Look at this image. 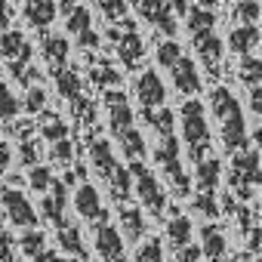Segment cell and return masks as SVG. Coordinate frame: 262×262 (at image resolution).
Returning a JSON list of instances; mask_svg holds the SVG:
<instances>
[{"instance_id": "obj_45", "label": "cell", "mask_w": 262, "mask_h": 262, "mask_svg": "<svg viewBox=\"0 0 262 262\" xmlns=\"http://www.w3.org/2000/svg\"><path fill=\"white\" fill-rule=\"evenodd\" d=\"M10 164H13V145L10 142H0V176H7Z\"/></svg>"}, {"instance_id": "obj_26", "label": "cell", "mask_w": 262, "mask_h": 262, "mask_svg": "<svg viewBox=\"0 0 262 262\" xmlns=\"http://www.w3.org/2000/svg\"><path fill=\"white\" fill-rule=\"evenodd\" d=\"M105 182H108L114 201H129V191H133V185H136V182H133V170H126L123 164H117L114 173H111Z\"/></svg>"}, {"instance_id": "obj_31", "label": "cell", "mask_w": 262, "mask_h": 262, "mask_svg": "<svg viewBox=\"0 0 262 262\" xmlns=\"http://www.w3.org/2000/svg\"><path fill=\"white\" fill-rule=\"evenodd\" d=\"M59 247L68 253V256H77V259H86V250H83V241H80V231L68 222L59 228Z\"/></svg>"}, {"instance_id": "obj_16", "label": "cell", "mask_w": 262, "mask_h": 262, "mask_svg": "<svg viewBox=\"0 0 262 262\" xmlns=\"http://www.w3.org/2000/svg\"><path fill=\"white\" fill-rule=\"evenodd\" d=\"M68 34L80 43V47H99V34L93 31V16L86 7H71L68 10Z\"/></svg>"}, {"instance_id": "obj_29", "label": "cell", "mask_w": 262, "mask_h": 262, "mask_svg": "<svg viewBox=\"0 0 262 262\" xmlns=\"http://www.w3.org/2000/svg\"><path fill=\"white\" fill-rule=\"evenodd\" d=\"M142 117H145V123L148 126H155L158 129V136H170L173 133V111L167 108V105H161V108H142Z\"/></svg>"}, {"instance_id": "obj_17", "label": "cell", "mask_w": 262, "mask_h": 262, "mask_svg": "<svg viewBox=\"0 0 262 262\" xmlns=\"http://www.w3.org/2000/svg\"><path fill=\"white\" fill-rule=\"evenodd\" d=\"M170 77H173V86L182 93V96H198L201 93V74H198V65L182 56L173 68H170Z\"/></svg>"}, {"instance_id": "obj_27", "label": "cell", "mask_w": 262, "mask_h": 262, "mask_svg": "<svg viewBox=\"0 0 262 262\" xmlns=\"http://www.w3.org/2000/svg\"><path fill=\"white\" fill-rule=\"evenodd\" d=\"M167 244L173 250H182L191 244V219L188 216H173L167 222Z\"/></svg>"}, {"instance_id": "obj_20", "label": "cell", "mask_w": 262, "mask_h": 262, "mask_svg": "<svg viewBox=\"0 0 262 262\" xmlns=\"http://www.w3.org/2000/svg\"><path fill=\"white\" fill-rule=\"evenodd\" d=\"M219 176H222V164L216 155H207L204 161L194 164V188L198 191H216Z\"/></svg>"}, {"instance_id": "obj_9", "label": "cell", "mask_w": 262, "mask_h": 262, "mask_svg": "<svg viewBox=\"0 0 262 262\" xmlns=\"http://www.w3.org/2000/svg\"><path fill=\"white\" fill-rule=\"evenodd\" d=\"M96 253L102 256V262H126V250H123V234L117 231V225L96 222V234H93Z\"/></svg>"}, {"instance_id": "obj_24", "label": "cell", "mask_w": 262, "mask_h": 262, "mask_svg": "<svg viewBox=\"0 0 262 262\" xmlns=\"http://www.w3.org/2000/svg\"><path fill=\"white\" fill-rule=\"evenodd\" d=\"M120 228H123V237L126 241H142V234H145V216H142V210L139 207H120Z\"/></svg>"}, {"instance_id": "obj_1", "label": "cell", "mask_w": 262, "mask_h": 262, "mask_svg": "<svg viewBox=\"0 0 262 262\" xmlns=\"http://www.w3.org/2000/svg\"><path fill=\"white\" fill-rule=\"evenodd\" d=\"M210 108L219 120V139H222V148L228 155L241 151L250 145V133H247V120H244V111H241V102L234 99V93L228 86H213L210 90Z\"/></svg>"}, {"instance_id": "obj_5", "label": "cell", "mask_w": 262, "mask_h": 262, "mask_svg": "<svg viewBox=\"0 0 262 262\" xmlns=\"http://www.w3.org/2000/svg\"><path fill=\"white\" fill-rule=\"evenodd\" d=\"M129 170H133V182H136V198L142 201L145 210H151L155 216L164 213V204H167V194H164V185L161 179L142 164V161H129Z\"/></svg>"}, {"instance_id": "obj_12", "label": "cell", "mask_w": 262, "mask_h": 262, "mask_svg": "<svg viewBox=\"0 0 262 262\" xmlns=\"http://www.w3.org/2000/svg\"><path fill=\"white\" fill-rule=\"evenodd\" d=\"M74 210L86 222H105L108 219V210H105V204H102V198H99L93 182H80L74 188Z\"/></svg>"}, {"instance_id": "obj_23", "label": "cell", "mask_w": 262, "mask_h": 262, "mask_svg": "<svg viewBox=\"0 0 262 262\" xmlns=\"http://www.w3.org/2000/svg\"><path fill=\"white\" fill-rule=\"evenodd\" d=\"M201 250H204V256L210 262H219L225 256V250H228V241L216 225H204L201 228Z\"/></svg>"}, {"instance_id": "obj_2", "label": "cell", "mask_w": 262, "mask_h": 262, "mask_svg": "<svg viewBox=\"0 0 262 262\" xmlns=\"http://www.w3.org/2000/svg\"><path fill=\"white\" fill-rule=\"evenodd\" d=\"M179 126H182V142L191 155V161H204L210 155V123H207V111H204V102H198L194 96H188V102L179 108Z\"/></svg>"}, {"instance_id": "obj_44", "label": "cell", "mask_w": 262, "mask_h": 262, "mask_svg": "<svg viewBox=\"0 0 262 262\" xmlns=\"http://www.w3.org/2000/svg\"><path fill=\"white\" fill-rule=\"evenodd\" d=\"M93 80L102 83V86H114V83L120 80V74H117V68H111L108 62H99L96 71H93Z\"/></svg>"}, {"instance_id": "obj_6", "label": "cell", "mask_w": 262, "mask_h": 262, "mask_svg": "<svg viewBox=\"0 0 262 262\" xmlns=\"http://www.w3.org/2000/svg\"><path fill=\"white\" fill-rule=\"evenodd\" d=\"M111 40L117 47V56H120L123 68H139V62L145 56V40L139 37L133 19H120L117 28H111Z\"/></svg>"}, {"instance_id": "obj_39", "label": "cell", "mask_w": 262, "mask_h": 262, "mask_svg": "<svg viewBox=\"0 0 262 262\" xmlns=\"http://www.w3.org/2000/svg\"><path fill=\"white\" fill-rule=\"evenodd\" d=\"M19 108H22V102L10 93V86L4 80H0V120H13L19 114Z\"/></svg>"}, {"instance_id": "obj_11", "label": "cell", "mask_w": 262, "mask_h": 262, "mask_svg": "<svg viewBox=\"0 0 262 262\" xmlns=\"http://www.w3.org/2000/svg\"><path fill=\"white\" fill-rule=\"evenodd\" d=\"M191 40H194V50H198L201 62L207 65V71H210V74H219V68H222V53H225V43L219 40L216 28H210V31H194V34H191Z\"/></svg>"}, {"instance_id": "obj_50", "label": "cell", "mask_w": 262, "mask_h": 262, "mask_svg": "<svg viewBox=\"0 0 262 262\" xmlns=\"http://www.w3.org/2000/svg\"><path fill=\"white\" fill-rule=\"evenodd\" d=\"M194 4H198V0H176V4H173V10H176L179 16H185V13H188Z\"/></svg>"}, {"instance_id": "obj_7", "label": "cell", "mask_w": 262, "mask_h": 262, "mask_svg": "<svg viewBox=\"0 0 262 262\" xmlns=\"http://www.w3.org/2000/svg\"><path fill=\"white\" fill-rule=\"evenodd\" d=\"M0 56H4L7 62H10V71H13V77H25V71H28V62H31V43L25 40V34L22 31H4L0 34Z\"/></svg>"}, {"instance_id": "obj_15", "label": "cell", "mask_w": 262, "mask_h": 262, "mask_svg": "<svg viewBox=\"0 0 262 262\" xmlns=\"http://www.w3.org/2000/svg\"><path fill=\"white\" fill-rule=\"evenodd\" d=\"M65 207H68V182H65V179H56L53 188L43 194V204H40L43 219H50L56 228L68 225V219H65Z\"/></svg>"}, {"instance_id": "obj_25", "label": "cell", "mask_w": 262, "mask_h": 262, "mask_svg": "<svg viewBox=\"0 0 262 262\" xmlns=\"http://www.w3.org/2000/svg\"><path fill=\"white\" fill-rule=\"evenodd\" d=\"M117 145H120V151H123L126 161H142L145 158V139H142V133H139L136 126L117 133Z\"/></svg>"}, {"instance_id": "obj_40", "label": "cell", "mask_w": 262, "mask_h": 262, "mask_svg": "<svg viewBox=\"0 0 262 262\" xmlns=\"http://www.w3.org/2000/svg\"><path fill=\"white\" fill-rule=\"evenodd\" d=\"M22 108L28 111V114H40L43 108H47V93H43V86H28V93H25V102H22Z\"/></svg>"}, {"instance_id": "obj_32", "label": "cell", "mask_w": 262, "mask_h": 262, "mask_svg": "<svg viewBox=\"0 0 262 262\" xmlns=\"http://www.w3.org/2000/svg\"><path fill=\"white\" fill-rule=\"evenodd\" d=\"M19 247H22L25 256L37 259V256L47 250V237H43V231H37V228H25V231L19 234Z\"/></svg>"}, {"instance_id": "obj_36", "label": "cell", "mask_w": 262, "mask_h": 262, "mask_svg": "<svg viewBox=\"0 0 262 262\" xmlns=\"http://www.w3.org/2000/svg\"><path fill=\"white\" fill-rule=\"evenodd\" d=\"M133 262H164V244H161V237H148L145 244L139 241V250H136Z\"/></svg>"}, {"instance_id": "obj_13", "label": "cell", "mask_w": 262, "mask_h": 262, "mask_svg": "<svg viewBox=\"0 0 262 262\" xmlns=\"http://www.w3.org/2000/svg\"><path fill=\"white\" fill-rule=\"evenodd\" d=\"M136 99L142 108H161L167 105V86L158 71H142L136 77Z\"/></svg>"}, {"instance_id": "obj_14", "label": "cell", "mask_w": 262, "mask_h": 262, "mask_svg": "<svg viewBox=\"0 0 262 262\" xmlns=\"http://www.w3.org/2000/svg\"><path fill=\"white\" fill-rule=\"evenodd\" d=\"M105 105H108V126H111L114 136L133 126L136 114H133V108H129V102H126V96L120 90H108L105 93Z\"/></svg>"}, {"instance_id": "obj_8", "label": "cell", "mask_w": 262, "mask_h": 262, "mask_svg": "<svg viewBox=\"0 0 262 262\" xmlns=\"http://www.w3.org/2000/svg\"><path fill=\"white\" fill-rule=\"evenodd\" d=\"M0 204H4L7 219L16 228H37V210L31 207V201L19 188H4L0 191Z\"/></svg>"}, {"instance_id": "obj_38", "label": "cell", "mask_w": 262, "mask_h": 262, "mask_svg": "<svg viewBox=\"0 0 262 262\" xmlns=\"http://www.w3.org/2000/svg\"><path fill=\"white\" fill-rule=\"evenodd\" d=\"M179 59H182V47H179L173 37H170V40H161V47H158V65L170 71Z\"/></svg>"}, {"instance_id": "obj_21", "label": "cell", "mask_w": 262, "mask_h": 262, "mask_svg": "<svg viewBox=\"0 0 262 262\" xmlns=\"http://www.w3.org/2000/svg\"><path fill=\"white\" fill-rule=\"evenodd\" d=\"M259 40H262V34H259L256 25H237V28L228 34V50L237 53V56H250V53L259 47Z\"/></svg>"}, {"instance_id": "obj_18", "label": "cell", "mask_w": 262, "mask_h": 262, "mask_svg": "<svg viewBox=\"0 0 262 262\" xmlns=\"http://www.w3.org/2000/svg\"><path fill=\"white\" fill-rule=\"evenodd\" d=\"M90 164H93V170H96L99 179H108V176L114 173L117 155H114V148H111L108 139H93V142H90Z\"/></svg>"}, {"instance_id": "obj_19", "label": "cell", "mask_w": 262, "mask_h": 262, "mask_svg": "<svg viewBox=\"0 0 262 262\" xmlns=\"http://www.w3.org/2000/svg\"><path fill=\"white\" fill-rule=\"evenodd\" d=\"M22 13H25L28 25H34L37 31H43V28H50V25H53V19H56L59 7H56V0H25Z\"/></svg>"}, {"instance_id": "obj_53", "label": "cell", "mask_w": 262, "mask_h": 262, "mask_svg": "<svg viewBox=\"0 0 262 262\" xmlns=\"http://www.w3.org/2000/svg\"><path fill=\"white\" fill-rule=\"evenodd\" d=\"M231 262H234V259H231Z\"/></svg>"}, {"instance_id": "obj_4", "label": "cell", "mask_w": 262, "mask_h": 262, "mask_svg": "<svg viewBox=\"0 0 262 262\" xmlns=\"http://www.w3.org/2000/svg\"><path fill=\"white\" fill-rule=\"evenodd\" d=\"M228 185L234 191H241V198H250L253 185H262V167H259V151L256 148H241L231 155V167H228Z\"/></svg>"}, {"instance_id": "obj_49", "label": "cell", "mask_w": 262, "mask_h": 262, "mask_svg": "<svg viewBox=\"0 0 262 262\" xmlns=\"http://www.w3.org/2000/svg\"><path fill=\"white\" fill-rule=\"evenodd\" d=\"M10 0H0V31H7L10 28Z\"/></svg>"}, {"instance_id": "obj_41", "label": "cell", "mask_w": 262, "mask_h": 262, "mask_svg": "<svg viewBox=\"0 0 262 262\" xmlns=\"http://www.w3.org/2000/svg\"><path fill=\"white\" fill-rule=\"evenodd\" d=\"M19 164L22 167L40 164V145H37V139H22V145H19Z\"/></svg>"}, {"instance_id": "obj_22", "label": "cell", "mask_w": 262, "mask_h": 262, "mask_svg": "<svg viewBox=\"0 0 262 262\" xmlns=\"http://www.w3.org/2000/svg\"><path fill=\"white\" fill-rule=\"evenodd\" d=\"M40 50H43V59H47L50 71H59V68H65L71 47H68V37L65 34H50V37H43Z\"/></svg>"}, {"instance_id": "obj_34", "label": "cell", "mask_w": 262, "mask_h": 262, "mask_svg": "<svg viewBox=\"0 0 262 262\" xmlns=\"http://www.w3.org/2000/svg\"><path fill=\"white\" fill-rule=\"evenodd\" d=\"M53 182H56V176H53V170H50V167L34 164V167L28 170V185H31L37 194H47V191L53 188Z\"/></svg>"}, {"instance_id": "obj_28", "label": "cell", "mask_w": 262, "mask_h": 262, "mask_svg": "<svg viewBox=\"0 0 262 262\" xmlns=\"http://www.w3.org/2000/svg\"><path fill=\"white\" fill-rule=\"evenodd\" d=\"M40 139H47V142H59V139H68V123L59 117V114H53V111H43V117H40Z\"/></svg>"}, {"instance_id": "obj_35", "label": "cell", "mask_w": 262, "mask_h": 262, "mask_svg": "<svg viewBox=\"0 0 262 262\" xmlns=\"http://www.w3.org/2000/svg\"><path fill=\"white\" fill-rule=\"evenodd\" d=\"M191 210L201 213L204 219H216V216H219L216 191H194V198H191Z\"/></svg>"}, {"instance_id": "obj_10", "label": "cell", "mask_w": 262, "mask_h": 262, "mask_svg": "<svg viewBox=\"0 0 262 262\" xmlns=\"http://www.w3.org/2000/svg\"><path fill=\"white\" fill-rule=\"evenodd\" d=\"M133 7L158 31H164L167 37H176V16H173L176 10H173V4H167V0H133Z\"/></svg>"}, {"instance_id": "obj_33", "label": "cell", "mask_w": 262, "mask_h": 262, "mask_svg": "<svg viewBox=\"0 0 262 262\" xmlns=\"http://www.w3.org/2000/svg\"><path fill=\"white\" fill-rule=\"evenodd\" d=\"M237 77H241V83H247V86L262 83V59H256V56H241Z\"/></svg>"}, {"instance_id": "obj_48", "label": "cell", "mask_w": 262, "mask_h": 262, "mask_svg": "<svg viewBox=\"0 0 262 262\" xmlns=\"http://www.w3.org/2000/svg\"><path fill=\"white\" fill-rule=\"evenodd\" d=\"M201 253H204V250H198V247H191V244H188V247H182V250H179V262H198V256H201Z\"/></svg>"}, {"instance_id": "obj_46", "label": "cell", "mask_w": 262, "mask_h": 262, "mask_svg": "<svg viewBox=\"0 0 262 262\" xmlns=\"http://www.w3.org/2000/svg\"><path fill=\"white\" fill-rule=\"evenodd\" d=\"M250 111L262 117V83H256V86H250Z\"/></svg>"}, {"instance_id": "obj_42", "label": "cell", "mask_w": 262, "mask_h": 262, "mask_svg": "<svg viewBox=\"0 0 262 262\" xmlns=\"http://www.w3.org/2000/svg\"><path fill=\"white\" fill-rule=\"evenodd\" d=\"M71 158H74V148H71V142H68V139L50 142V161H53V164L68 167V164H71Z\"/></svg>"}, {"instance_id": "obj_30", "label": "cell", "mask_w": 262, "mask_h": 262, "mask_svg": "<svg viewBox=\"0 0 262 262\" xmlns=\"http://www.w3.org/2000/svg\"><path fill=\"white\" fill-rule=\"evenodd\" d=\"M53 77H56V90H59V96H62V99L74 102L77 96H83V93H80V90H83V83H80V77H77L74 71L59 68V71H53Z\"/></svg>"}, {"instance_id": "obj_52", "label": "cell", "mask_w": 262, "mask_h": 262, "mask_svg": "<svg viewBox=\"0 0 262 262\" xmlns=\"http://www.w3.org/2000/svg\"><path fill=\"white\" fill-rule=\"evenodd\" d=\"M253 139H256V145L262 148V126H259V129H256V133H253Z\"/></svg>"}, {"instance_id": "obj_37", "label": "cell", "mask_w": 262, "mask_h": 262, "mask_svg": "<svg viewBox=\"0 0 262 262\" xmlns=\"http://www.w3.org/2000/svg\"><path fill=\"white\" fill-rule=\"evenodd\" d=\"M234 19L241 25H256L262 19V4L259 0H241V4L234 7Z\"/></svg>"}, {"instance_id": "obj_51", "label": "cell", "mask_w": 262, "mask_h": 262, "mask_svg": "<svg viewBox=\"0 0 262 262\" xmlns=\"http://www.w3.org/2000/svg\"><path fill=\"white\" fill-rule=\"evenodd\" d=\"M34 262H59V256H56L53 250H43V253H40V256H37Z\"/></svg>"}, {"instance_id": "obj_43", "label": "cell", "mask_w": 262, "mask_h": 262, "mask_svg": "<svg viewBox=\"0 0 262 262\" xmlns=\"http://www.w3.org/2000/svg\"><path fill=\"white\" fill-rule=\"evenodd\" d=\"M99 7H102L105 19H111V22H120V19H126V13H129V4H126V0H99Z\"/></svg>"}, {"instance_id": "obj_47", "label": "cell", "mask_w": 262, "mask_h": 262, "mask_svg": "<svg viewBox=\"0 0 262 262\" xmlns=\"http://www.w3.org/2000/svg\"><path fill=\"white\" fill-rule=\"evenodd\" d=\"M247 247H250L256 256H262V225L250 231V237H247Z\"/></svg>"}, {"instance_id": "obj_3", "label": "cell", "mask_w": 262, "mask_h": 262, "mask_svg": "<svg viewBox=\"0 0 262 262\" xmlns=\"http://www.w3.org/2000/svg\"><path fill=\"white\" fill-rule=\"evenodd\" d=\"M155 161H158V167L164 170V176H167V182L173 185V191H176L179 198H188V194H191V179H188L185 170H182V158H179V139H176V133L161 136V145L155 148Z\"/></svg>"}]
</instances>
